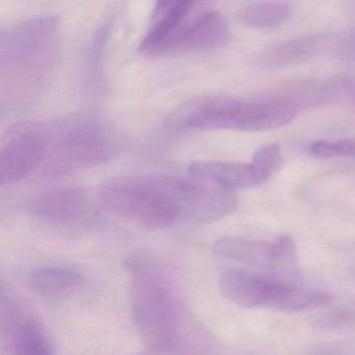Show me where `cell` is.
<instances>
[{
  "label": "cell",
  "instance_id": "cell-5",
  "mask_svg": "<svg viewBox=\"0 0 355 355\" xmlns=\"http://www.w3.org/2000/svg\"><path fill=\"white\" fill-rule=\"evenodd\" d=\"M299 107L290 97L243 103L230 97H218L202 118L205 130L269 132L284 128L293 121Z\"/></svg>",
  "mask_w": 355,
  "mask_h": 355
},
{
  "label": "cell",
  "instance_id": "cell-19",
  "mask_svg": "<svg viewBox=\"0 0 355 355\" xmlns=\"http://www.w3.org/2000/svg\"><path fill=\"white\" fill-rule=\"evenodd\" d=\"M340 86L346 92L347 96L352 101L355 105V76H348L340 80Z\"/></svg>",
  "mask_w": 355,
  "mask_h": 355
},
{
  "label": "cell",
  "instance_id": "cell-1",
  "mask_svg": "<svg viewBox=\"0 0 355 355\" xmlns=\"http://www.w3.org/2000/svg\"><path fill=\"white\" fill-rule=\"evenodd\" d=\"M194 180L162 174H130L107 180L97 198L103 209L147 228L187 221Z\"/></svg>",
  "mask_w": 355,
  "mask_h": 355
},
{
  "label": "cell",
  "instance_id": "cell-13",
  "mask_svg": "<svg viewBox=\"0 0 355 355\" xmlns=\"http://www.w3.org/2000/svg\"><path fill=\"white\" fill-rule=\"evenodd\" d=\"M328 37L309 35L280 43L263 55V61L272 67H284L300 63L326 49Z\"/></svg>",
  "mask_w": 355,
  "mask_h": 355
},
{
  "label": "cell",
  "instance_id": "cell-16",
  "mask_svg": "<svg viewBox=\"0 0 355 355\" xmlns=\"http://www.w3.org/2000/svg\"><path fill=\"white\" fill-rule=\"evenodd\" d=\"M282 155L277 144H268L255 151L250 166L259 186L267 182L279 171Z\"/></svg>",
  "mask_w": 355,
  "mask_h": 355
},
{
  "label": "cell",
  "instance_id": "cell-4",
  "mask_svg": "<svg viewBox=\"0 0 355 355\" xmlns=\"http://www.w3.org/2000/svg\"><path fill=\"white\" fill-rule=\"evenodd\" d=\"M57 21L53 18L33 20L3 35L1 72L9 85H36L51 63L57 40Z\"/></svg>",
  "mask_w": 355,
  "mask_h": 355
},
{
  "label": "cell",
  "instance_id": "cell-17",
  "mask_svg": "<svg viewBox=\"0 0 355 355\" xmlns=\"http://www.w3.org/2000/svg\"><path fill=\"white\" fill-rule=\"evenodd\" d=\"M309 153L315 159L348 157L355 159V138L342 139L336 142L315 141L309 146Z\"/></svg>",
  "mask_w": 355,
  "mask_h": 355
},
{
  "label": "cell",
  "instance_id": "cell-10",
  "mask_svg": "<svg viewBox=\"0 0 355 355\" xmlns=\"http://www.w3.org/2000/svg\"><path fill=\"white\" fill-rule=\"evenodd\" d=\"M90 207V196L83 188L45 191L31 199L28 211L47 223H73L82 219Z\"/></svg>",
  "mask_w": 355,
  "mask_h": 355
},
{
  "label": "cell",
  "instance_id": "cell-20",
  "mask_svg": "<svg viewBox=\"0 0 355 355\" xmlns=\"http://www.w3.org/2000/svg\"><path fill=\"white\" fill-rule=\"evenodd\" d=\"M347 46L352 53H355V28L350 33L349 38L347 39Z\"/></svg>",
  "mask_w": 355,
  "mask_h": 355
},
{
  "label": "cell",
  "instance_id": "cell-8",
  "mask_svg": "<svg viewBox=\"0 0 355 355\" xmlns=\"http://www.w3.org/2000/svg\"><path fill=\"white\" fill-rule=\"evenodd\" d=\"M1 340L9 354L49 355L55 352L42 322L24 303L1 291Z\"/></svg>",
  "mask_w": 355,
  "mask_h": 355
},
{
  "label": "cell",
  "instance_id": "cell-18",
  "mask_svg": "<svg viewBox=\"0 0 355 355\" xmlns=\"http://www.w3.org/2000/svg\"><path fill=\"white\" fill-rule=\"evenodd\" d=\"M318 325L326 329H342L355 325V313L348 309L330 311L317 320Z\"/></svg>",
  "mask_w": 355,
  "mask_h": 355
},
{
  "label": "cell",
  "instance_id": "cell-14",
  "mask_svg": "<svg viewBox=\"0 0 355 355\" xmlns=\"http://www.w3.org/2000/svg\"><path fill=\"white\" fill-rule=\"evenodd\" d=\"M82 282L80 272L65 267H41L33 270L30 275L31 288L42 296L65 292Z\"/></svg>",
  "mask_w": 355,
  "mask_h": 355
},
{
  "label": "cell",
  "instance_id": "cell-2",
  "mask_svg": "<svg viewBox=\"0 0 355 355\" xmlns=\"http://www.w3.org/2000/svg\"><path fill=\"white\" fill-rule=\"evenodd\" d=\"M134 323L147 348H170L180 327V304L165 274L148 261L128 263Z\"/></svg>",
  "mask_w": 355,
  "mask_h": 355
},
{
  "label": "cell",
  "instance_id": "cell-9",
  "mask_svg": "<svg viewBox=\"0 0 355 355\" xmlns=\"http://www.w3.org/2000/svg\"><path fill=\"white\" fill-rule=\"evenodd\" d=\"M209 0H157L151 26L139 51L147 55H166L176 36L198 16L196 11Z\"/></svg>",
  "mask_w": 355,
  "mask_h": 355
},
{
  "label": "cell",
  "instance_id": "cell-7",
  "mask_svg": "<svg viewBox=\"0 0 355 355\" xmlns=\"http://www.w3.org/2000/svg\"><path fill=\"white\" fill-rule=\"evenodd\" d=\"M218 257L244 263L261 271H293L297 263V249L290 236L273 242L239 236H222L213 245Z\"/></svg>",
  "mask_w": 355,
  "mask_h": 355
},
{
  "label": "cell",
  "instance_id": "cell-3",
  "mask_svg": "<svg viewBox=\"0 0 355 355\" xmlns=\"http://www.w3.org/2000/svg\"><path fill=\"white\" fill-rule=\"evenodd\" d=\"M46 172L63 174L94 167L117 155L120 142L107 126L93 118L74 116L46 124Z\"/></svg>",
  "mask_w": 355,
  "mask_h": 355
},
{
  "label": "cell",
  "instance_id": "cell-12",
  "mask_svg": "<svg viewBox=\"0 0 355 355\" xmlns=\"http://www.w3.org/2000/svg\"><path fill=\"white\" fill-rule=\"evenodd\" d=\"M191 175L228 190L259 187L250 164L236 162L198 161L190 164Z\"/></svg>",
  "mask_w": 355,
  "mask_h": 355
},
{
  "label": "cell",
  "instance_id": "cell-6",
  "mask_svg": "<svg viewBox=\"0 0 355 355\" xmlns=\"http://www.w3.org/2000/svg\"><path fill=\"white\" fill-rule=\"evenodd\" d=\"M47 151L46 124H16L3 137L0 151V184H15L44 162Z\"/></svg>",
  "mask_w": 355,
  "mask_h": 355
},
{
  "label": "cell",
  "instance_id": "cell-11",
  "mask_svg": "<svg viewBox=\"0 0 355 355\" xmlns=\"http://www.w3.org/2000/svg\"><path fill=\"white\" fill-rule=\"evenodd\" d=\"M230 37L227 22L217 12H207L196 18L175 37L169 53H192L218 49Z\"/></svg>",
  "mask_w": 355,
  "mask_h": 355
},
{
  "label": "cell",
  "instance_id": "cell-15",
  "mask_svg": "<svg viewBox=\"0 0 355 355\" xmlns=\"http://www.w3.org/2000/svg\"><path fill=\"white\" fill-rule=\"evenodd\" d=\"M290 7L279 1H261L253 3L243 11V22L253 28H274L286 21Z\"/></svg>",
  "mask_w": 355,
  "mask_h": 355
}]
</instances>
